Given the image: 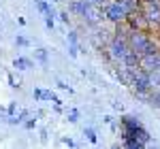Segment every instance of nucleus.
<instances>
[{
	"label": "nucleus",
	"mask_w": 160,
	"mask_h": 149,
	"mask_svg": "<svg viewBox=\"0 0 160 149\" xmlns=\"http://www.w3.org/2000/svg\"><path fill=\"white\" fill-rule=\"evenodd\" d=\"M128 51H130V47H128V41H126V36L115 32V36H111V38H109V43H107L105 55L109 58L111 62L120 64V62L124 60V55H126Z\"/></svg>",
	"instance_id": "1"
},
{
	"label": "nucleus",
	"mask_w": 160,
	"mask_h": 149,
	"mask_svg": "<svg viewBox=\"0 0 160 149\" xmlns=\"http://www.w3.org/2000/svg\"><path fill=\"white\" fill-rule=\"evenodd\" d=\"M102 13H105V22H109L113 26H120L126 22V17H128V13L122 9V4L118 2V0H107L105 4H102Z\"/></svg>",
	"instance_id": "2"
},
{
	"label": "nucleus",
	"mask_w": 160,
	"mask_h": 149,
	"mask_svg": "<svg viewBox=\"0 0 160 149\" xmlns=\"http://www.w3.org/2000/svg\"><path fill=\"white\" fill-rule=\"evenodd\" d=\"M130 89L135 92V96H139V98H143V100L148 98V94L152 92V85H149V73L137 68L135 74H132V81H130Z\"/></svg>",
	"instance_id": "3"
},
{
	"label": "nucleus",
	"mask_w": 160,
	"mask_h": 149,
	"mask_svg": "<svg viewBox=\"0 0 160 149\" xmlns=\"http://www.w3.org/2000/svg\"><path fill=\"white\" fill-rule=\"evenodd\" d=\"M88 26H92V28H96V26H102L105 22V13H102V7L100 4H94V2H90L86 7V13H83V17H81Z\"/></svg>",
	"instance_id": "4"
},
{
	"label": "nucleus",
	"mask_w": 160,
	"mask_h": 149,
	"mask_svg": "<svg viewBox=\"0 0 160 149\" xmlns=\"http://www.w3.org/2000/svg\"><path fill=\"white\" fill-rule=\"evenodd\" d=\"M126 24L130 26L132 30H141V32H152V24H149V19L143 15V11L139 9L135 13H128V17H126Z\"/></svg>",
	"instance_id": "5"
},
{
	"label": "nucleus",
	"mask_w": 160,
	"mask_h": 149,
	"mask_svg": "<svg viewBox=\"0 0 160 149\" xmlns=\"http://www.w3.org/2000/svg\"><path fill=\"white\" fill-rule=\"evenodd\" d=\"M139 68L152 73V70H158L160 68V51H152V53H143L139 58Z\"/></svg>",
	"instance_id": "6"
},
{
	"label": "nucleus",
	"mask_w": 160,
	"mask_h": 149,
	"mask_svg": "<svg viewBox=\"0 0 160 149\" xmlns=\"http://www.w3.org/2000/svg\"><path fill=\"white\" fill-rule=\"evenodd\" d=\"M32 96H34V100H38V102H53L56 107H62V100L51 92V89H43V87H34V92H32Z\"/></svg>",
	"instance_id": "7"
},
{
	"label": "nucleus",
	"mask_w": 160,
	"mask_h": 149,
	"mask_svg": "<svg viewBox=\"0 0 160 149\" xmlns=\"http://www.w3.org/2000/svg\"><path fill=\"white\" fill-rule=\"evenodd\" d=\"M88 4H90V0H68V13L75 17H83Z\"/></svg>",
	"instance_id": "8"
},
{
	"label": "nucleus",
	"mask_w": 160,
	"mask_h": 149,
	"mask_svg": "<svg viewBox=\"0 0 160 149\" xmlns=\"http://www.w3.org/2000/svg\"><path fill=\"white\" fill-rule=\"evenodd\" d=\"M139 58H141V55H139V53H137V51H128V53H126V55H124V60L120 64H124V66H128V68H137V66H139Z\"/></svg>",
	"instance_id": "9"
},
{
	"label": "nucleus",
	"mask_w": 160,
	"mask_h": 149,
	"mask_svg": "<svg viewBox=\"0 0 160 149\" xmlns=\"http://www.w3.org/2000/svg\"><path fill=\"white\" fill-rule=\"evenodd\" d=\"M32 66H34V62L30 58H24V55H19V58L13 60V68H17V70H30Z\"/></svg>",
	"instance_id": "10"
},
{
	"label": "nucleus",
	"mask_w": 160,
	"mask_h": 149,
	"mask_svg": "<svg viewBox=\"0 0 160 149\" xmlns=\"http://www.w3.org/2000/svg\"><path fill=\"white\" fill-rule=\"evenodd\" d=\"M34 60H38L41 64H47V62H49V51L43 49V47L34 49Z\"/></svg>",
	"instance_id": "11"
},
{
	"label": "nucleus",
	"mask_w": 160,
	"mask_h": 149,
	"mask_svg": "<svg viewBox=\"0 0 160 149\" xmlns=\"http://www.w3.org/2000/svg\"><path fill=\"white\" fill-rule=\"evenodd\" d=\"M34 4H37V9L43 15H53V11H51V4L47 2V0H34Z\"/></svg>",
	"instance_id": "12"
},
{
	"label": "nucleus",
	"mask_w": 160,
	"mask_h": 149,
	"mask_svg": "<svg viewBox=\"0 0 160 149\" xmlns=\"http://www.w3.org/2000/svg\"><path fill=\"white\" fill-rule=\"evenodd\" d=\"M83 137H86L88 143H92V145H96V143H98V134H96V130H94V128H90V126L83 128Z\"/></svg>",
	"instance_id": "13"
},
{
	"label": "nucleus",
	"mask_w": 160,
	"mask_h": 149,
	"mask_svg": "<svg viewBox=\"0 0 160 149\" xmlns=\"http://www.w3.org/2000/svg\"><path fill=\"white\" fill-rule=\"evenodd\" d=\"M66 119H68L71 124H77V122H79V111H77V109H71V111H66Z\"/></svg>",
	"instance_id": "14"
},
{
	"label": "nucleus",
	"mask_w": 160,
	"mask_h": 149,
	"mask_svg": "<svg viewBox=\"0 0 160 149\" xmlns=\"http://www.w3.org/2000/svg\"><path fill=\"white\" fill-rule=\"evenodd\" d=\"M15 45H17V47H30V41H28L24 34H17V36H15Z\"/></svg>",
	"instance_id": "15"
},
{
	"label": "nucleus",
	"mask_w": 160,
	"mask_h": 149,
	"mask_svg": "<svg viewBox=\"0 0 160 149\" xmlns=\"http://www.w3.org/2000/svg\"><path fill=\"white\" fill-rule=\"evenodd\" d=\"M24 128L26 130H34V128H37V117H26L24 119Z\"/></svg>",
	"instance_id": "16"
},
{
	"label": "nucleus",
	"mask_w": 160,
	"mask_h": 149,
	"mask_svg": "<svg viewBox=\"0 0 160 149\" xmlns=\"http://www.w3.org/2000/svg\"><path fill=\"white\" fill-rule=\"evenodd\" d=\"M2 113H4V115H15V113H17V102L11 100V102H9V107H7Z\"/></svg>",
	"instance_id": "17"
},
{
	"label": "nucleus",
	"mask_w": 160,
	"mask_h": 149,
	"mask_svg": "<svg viewBox=\"0 0 160 149\" xmlns=\"http://www.w3.org/2000/svg\"><path fill=\"white\" fill-rule=\"evenodd\" d=\"M58 17H60V19H62V24L71 26V17H73V15H71V13H68V11H60V15H58Z\"/></svg>",
	"instance_id": "18"
},
{
	"label": "nucleus",
	"mask_w": 160,
	"mask_h": 149,
	"mask_svg": "<svg viewBox=\"0 0 160 149\" xmlns=\"http://www.w3.org/2000/svg\"><path fill=\"white\" fill-rule=\"evenodd\" d=\"M60 145L62 147H75V141L71 137H64V138H60Z\"/></svg>",
	"instance_id": "19"
},
{
	"label": "nucleus",
	"mask_w": 160,
	"mask_h": 149,
	"mask_svg": "<svg viewBox=\"0 0 160 149\" xmlns=\"http://www.w3.org/2000/svg\"><path fill=\"white\" fill-rule=\"evenodd\" d=\"M66 38H68L71 45H77V43H79V38H77V32H75V30H71V32L66 34Z\"/></svg>",
	"instance_id": "20"
},
{
	"label": "nucleus",
	"mask_w": 160,
	"mask_h": 149,
	"mask_svg": "<svg viewBox=\"0 0 160 149\" xmlns=\"http://www.w3.org/2000/svg\"><path fill=\"white\" fill-rule=\"evenodd\" d=\"M68 55H71V58H77V55H79V47H77V45H68Z\"/></svg>",
	"instance_id": "21"
},
{
	"label": "nucleus",
	"mask_w": 160,
	"mask_h": 149,
	"mask_svg": "<svg viewBox=\"0 0 160 149\" xmlns=\"http://www.w3.org/2000/svg\"><path fill=\"white\" fill-rule=\"evenodd\" d=\"M45 26H47V30H53V15H45Z\"/></svg>",
	"instance_id": "22"
},
{
	"label": "nucleus",
	"mask_w": 160,
	"mask_h": 149,
	"mask_svg": "<svg viewBox=\"0 0 160 149\" xmlns=\"http://www.w3.org/2000/svg\"><path fill=\"white\" fill-rule=\"evenodd\" d=\"M56 85L60 87V89H66V92H73V87H71V85H66V83H64V81H58V83H56Z\"/></svg>",
	"instance_id": "23"
},
{
	"label": "nucleus",
	"mask_w": 160,
	"mask_h": 149,
	"mask_svg": "<svg viewBox=\"0 0 160 149\" xmlns=\"http://www.w3.org/2000/svg\"><path fill=\"white\" fill-rule=\"evenodd\" d=\"M7 79H9V85H11V87H19V83L15 81V77H13V74H9Z\"/></svg>",
	"instance_id": "24"
},
{
	"label": "nucleus",
	"mask_w": 160,
	"mask_h": 149,
	"mask_svg": "<svg viewBox=\"0 0 160 149\" xmlns=\"http://www.w3.org/2000/svg\"><path fill=\"white\" fill-rule=\"evenodd\" d=\"M47 137H49V132H47V130H45V128H43V130H41V141H43V143H45V141H47Z\"/></svg>",
	"instance_id": "25"
},
{
	"label": "nucleus",
	"mask_w": 160,
	"mask_h": 149,
	"mask_svg": "<svg viewBox=\"0 0 160 149\" xmlns=\"http://www.w3.org/2000/svg\"><path fill=\"white\" fill-rule=\"evenodd\" d=\"M102 122H105L107 126H111V124H113V117H111V115H105V117H102Z\"/></svg>",
	"instance_id": "26"
},
{
	"label": "nucleus",
	"mask_w": 160,
	"mask_h": 149,
	"mask_svg": "<svg viewBox=\"0 0 160 149\" xmlns=\"http://www.w3.org/2000/svg\"><path fill=\"white\" fill-rule=\"evenodd\" d=\"M90 2H94V4H100V7H102V4H105L107 0H90Z\"/></svg>",
	"instance_id": "27"
},
{
	"label": "nucleus",
	"mask_w": 160,
	"mask_h": 149,
	"mask_svg": "<svg viewBox=\"0 0 160 149\" xmlns=\"http://www.w3.org/2000/svg\"><path fill=\"white\" fill-rule=\"evenodd\" d=\"M0 32H2V24H0Z\"/></svg>",
	"instance_id": "28"
}]
</instances>
